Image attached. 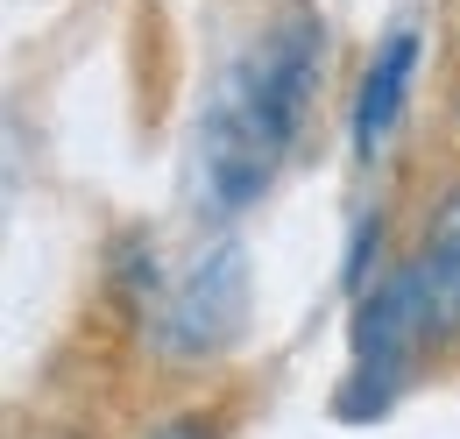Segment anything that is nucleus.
<instances>
[{"label": "nucleus", "instance_id": "nucleus-1", "mask_svg": "<svg viewBox=\"0 0 460 439\" xmlns=\"http://www.w3.org/2000/svg\"><path fill=\"white\" fill-rule=\"evenodd\" d=\"M326 64H333V36L312 7L270 14L220 64L191 128V199L213 220L255 213L277 192V177L297 164L326 93Z\"/></svg>", "mask_w": 460, "mask_h": 439}, {"label": "nucleus", "instance_id": "nucleus-2", "mask_svg": "<svg viewBox=\"0 0 460 439\" xmlns=\"http://www.w3.org/2000/svg\"><path fill=\"white\" fill-rule=\"evenodd\" d=\"M142 340L164 369H213L227 362L248 333V305H255V270H248V248L234 234L199 241L184 263H156V276L142 283Z\"/></svg>", "mask_w": 460, "mask_h": 439}, {"label": "nucleus", "instance_id": "nucleus-3", "mask_svg": "<svg viewBox=\"0 0 460 439\" xmlns=\"http://www.w3.org/2000/svg\"><path fill=\"white\" fill-rule=\"evenodd\" d=\"M432 362V333H425V305H418V283L411 263L376 270L354 291V312H347V369L333 390V411L347 426H376L397 411V397L418 383V369Z\"/></svg>", "mask_w": 460, "mask_h": 439}, {"label": "nucleus", "instance_id": "nucleus-4", "mask_svg": "<svg viewBox=\"0 0 460 439\" xmlns=\"http://www.w3.org/2000/svg\"><path fill=\"white\" fill-rule=\"evenodd\" d=\"M418 64H425V29L418 22H390L383 43L361 64V78H354V107H347V149H354V164H376L397 142L403 107L418 93Z\"/></svg>", "mask_w": 460, "mask_h": 439}, {"label": "nucleus", "instance_id": "nucleus-5", "mask_svg": "<svg viewBox=\"0 0 460 439\" xmlns=\"http://www.w3.org/2000/svg\"><path fill=\"white\" fill-rule=\"evenodd\" d=\"M411 283H418V305H425V333H432V354H460V192H447L418 241L403 248Z\"/></svg>", "mask_w": 460, "mask_h": 439}, {"label": "nucleus", "instance_id": "nucleus-6", "mask_svg": "<svg viewBox=\"0 0 460 439\" xmlns=\"http://www.w3.org/2000/svg\"><path fill=\"white\" fill-rule=\"evenodd\" d=\"M142 439H220V418L213 411H171L164 426H149Z\"/></svg>", "mask_w": 460, "mask_h": 439}, {"label": "nucleus", "instance_id": "nucleus-7", "mask_svg": "<svg viewBox=\"0 0 460 439\" xmlns=\"http://www.w3.org/2000/svg\"><path fill=\"white\" fill-rule=\"evenodd\" d=\"M284 7H305V0H284Z\"/></svg>", "mask_w": 460, "mask_h": 439}]
</instances>
